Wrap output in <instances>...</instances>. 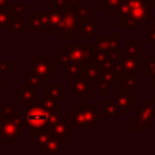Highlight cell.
<instances>
[{"label": "cell", "instance_id": "1", "mask_svg": "<svg viewBox=\"0 0 155 155\" xmlns=\"http://www.w3.org/2000/svg\"><path fill=\"white\" fill-rule=\"evenodd\" d=\"M131 11L127 16L120 18V27L125 29H134L140 23H148L149 19V0H130Z\"/></svg>", "mask_w": 155, "mask_h": 155}, {"label": "cell", "instance_id": "2", "mask_svg": "<svg viewBox=\"0 0 155 155\" xmlns=\"http://www.w3.org/2000/svg\"><path fill=\"white\" fill-rule=\"evenodd\" d=\"M23 113L17 110V114L11 120H4V124L0 128V139L5 144H16L18 139L22 138V128H24Z\"/></svg>", "mask_w": 155, "mask_h": 155}, {"label": "cell", "instance_id": "3", "mask_svg": "<svg viewBox=\"0 0 155 155\" xmlns=\"http://www.w3.org/2000/svg\"><path fill=\"white\" fill-rule=\"evenodd\" d=\"M50 115L51 111H48L46 108L40 105L39 103L35 105L27 107V111L23 115L24 125L25 127L33 128H48L51 126L50 124Z\"/></svg>", "mask_w": 155, "mask_h": 155}, {"label": "cell", "instance_id": "4", "mask_svg": "<svg viewBox=\"0 0 155 155\" xmlns=\"http://www.w3.org/2000/svg\"><path fill=\"white\" fill-rule=\"evenodd\" d=\"M75 10L76 7L68 6L64 10L62 22L59 24V39L61 40H74L76 39L79 31H78V24L75 22Z\"/></svg>", "mask_w": 155, "mask_h": 155}, {"label": "cell", "instance_id": "5", "mask_svg": "<svg viewBox=\"0 0 155 155\" xmlns=\"http://www.w3.org/2000/svg\"><path fill=\"white\" fill-rule=\"evenodd\" d=\"M70 94L75 96L78 101H87L88 97L93 93V82L87 80L84 76L70 78Z\"/></svg>", "mask_w": 155, "mask_h": 155}, {"label": "cell", "instance_id": "6", "mask_svg": "<svg viewBox=\"0 0 155 155\" xmlns=\"http://www.w3.org/2000/svg\"><path fill=\"white\" fill-rule=\"evenodd\" d=\"M136 116L143 128H153L155 120V103L153 99H143L142 103L137 105Z\"/></svg>", "mask_w": 155, "mask_h": 155}, {"label": "cell", "instance_id": "7", "mask_svg": "<svg viewBox=\"0 0 155 155\" xmlns=\"http://www.w3.org/2000/svg\"><path fill=\"white\" fill-rule=\"evenodd\" d=\"M56 61L50 59L48 56H33L31 57V70L44 78H54Z\"/></svg>", "mask_w": 155, "mask_h": 155}, {"label": "cell", "instance_id": "8", "mask_svg": "<svg viewBox=\"0 0 155 155\" xmlns=\"http://www.w3.org/2000/svg\"><path fill=\"white\" fill-rule=\"evenodd\" d=\"M64 50L73 58L75 63L84 64L88 61H92L93 44L91 45H65Z\"/></svg>", "mask_w": 155, "mask_h": 155}, {"label": "cell", "instance_id": "9", "mask_svg": "<svg viewBox=\"0 0 155 155\" xmlns=\"http://www.w3.org/2000/svg\"><path fill=\"white\" fill-rule=\"evenodd\" d=\"M121 35L119 33H99L96 39H93L92 44L94 46L102 47L107 51H119L121 50L120 45Z\"/></svg>", "mask_w": 155, "mask_h": 155}, {"label": "cell", "instance_id": "10", "mask_svg": "<svg viewBox=\"0 0 155 155\" xmlns=\"http://www.w3.org/2000/svg\"><path fill=\"white\" fill-rule=\"evenodd\" d=\"M114 99L122 111H131L133 107L138 105V101L132 98V90L121 86L114 90Z\"/></svg>", "mask_w": 155, "mask_h": 155}, {"label": "cell", "instance_id": "11", "mask_svg": "<svg viewBox=\"0 0 155 155\" xmlns=\"http://www.w3.org/2000/svg\"><path fill=\"white\" fill-rule=\"evenodd\" d=\"M15 94H16V99L21 102V104L23 107H30L33 105V102L34 101H38L39 96H38V90L31 87L30 85L25 82H23L21 85V87H17L16 91H15Z\"/></svg>", "mask_w": 155, "mask_h": 155}, {"label": "cell", "instance_id": "12", "mask_svg": "<svg viewBox=\"0 0 155 155\" xmlns=\"http://www.w3.org/2000/svg\"><path fill=\"white\" fill-rule=\"evenodd\" d=\"M120 62L122 64L124 71H131V73H147L148 71V63L143 58H137V57L124 54V56H120Z\"/></svg>", "mask_w": 155, "mask_h": 155}, {"label": "cell", "instance_id": "13", "mask_svg": "<svg viewBox=\"0 0 155 155\" xmlns=\"http://www.w3.org/2000/svg\"><path fill=\"white\" fill-rule=\"evenodd\" d=\"M103 75V68L102 65L97 64L93 59L88 61L82 64V76L90 80L93 84H98L101 78Z\"/></svg>", "mask_w": 155, "mask_h": 155}, {"label": "cell", "instance_id": "14", "mask_svg": "<svg viewBox=\"0 0 155 155\" xmlns=\"http://www.w3.org/2000/svg\"><path fill=\"white\" fill-rule=\"evenodd\" d=\"M71 124L70 121L68 122L65 120L64 116H59L58 121L54 122L52 126L48 127L50 133L52 136H57L61 138H65V139H70L71 138Z\"/></svg>", "mask_w": 155, "mask_h": 155}, {"label": "cell", "instance_id": "15", "mask_svg": "<svg viewBox=\"0 0 155 155\" xmlns=\"http://www.w3.org/2000/svg\"><path fill=\"white\" fill-rule=\"evenodd\" d=\"M65 10V8H64ZM63 8H58L54 5H51L48 7V16H50V24H48V33L50 34H58L59 33V24L63 18L64 13Z\"/></svg>", "mask_w": 155, "mask_h": 155}, {"label": "cell", "instance_id": "16", "mask_svg": "<svg viewBox=\"0 0 155 155\" xmlns=\"http://www.w3.org/2000/svg\"><path fill=\"white\" fill-rule=\"evenodd\" d=\"M115 74H113L109 70H104L103 69V75L98 82V93L99 94H104L108 96L110 93L111 90H115Z\"/></svg>", "mask_w": 155, "mask_h": 155}, {"label": "cell", "instance_id": "17", "mask_svg": "<svg viewBox=\"0 0 155 155\" xmlns=\"http://www.w3.org/2000/svg\"><path fill=\"white\" fill-rule=\"evenodd\" d=\"M65 138H61L57 136H52L50 137L48 142L46 143L42 153L45 155H56L59 154L61 151H63L65 149Z\"/></svg>", "mask_w": 155, "mask_h": 155}, {"label": "cell", "instance_id": "18", "mask_svg": "<svg viewBox=\"0 0 155 155\" xmlns=\"http://www.w3.org/2000/svg\"><path fill=\"white\" fill-rule=\"evenodd\" d=\"M78 31L85 40L93 39L96 35L99 34V24L97 22H93L92 19L85 21L81 24H78Z\"/></svg>", "mask_w": 155, "mask_h": 155}, {"label": "cell", "instance_id": "19", "mask_svg": "<svg viewBox=\"0 0 155 155\" xmlns=\"http://www.w3.org/2000/svg\"><path fill=\"white\" fill-rule=\"evenodd\" d=\"M76 109L82 113V115L85 116V119L88 122V126L94 127V128H97L99 126V124H98V113H99L98 105H78Z\"/></svg>", "mask_w": 155, "mask_h": 155}, {"label": "cell", "instance_id": "20", "mask_svg": "<svg viewBox=\"0 0 155 155\" xmlns=\"http://www.w3.org/2000/svg\"><path fill=\"white\" fill-rule=\"evenodd\" d=\"M51 137L48 128H33L31 132V143L38 147L39 150H44L46 143Z\"/></svg>", "mask_w": 155, "mask_h": 155}, {"label": "cell", "instance_id": "21", "mask_svg": "<svg viewBox=\"0 0 155 155\" xmlns=\"http://www.w3.org/2000/svg\"><path fill=\"white\" fill-rule=\"evenodd\" d=\"M10 34H27L28 29H29V24H28V17H18L15 15L11 25H10Z\"/></svg>", "mask_w": 155, "mask_h": 155}, {"label": "cell", "instance_id": "22", "mask_svg": "<svg viewBox=\"0 0 155 155\" xmlns=\"http://www.w3.org/2000/svg\"><path fill=\"white\" fill-rule=\"evenodd\" d=\"M38 103L40 105H42L44 108H46L51 113H57V114L61 113V99H58L56 97L44 94L42 98L38 99Z\"/></svg>", "mask_w": 155, "mask_h": 155}, {"label": "cell", "instance_id": "23", "mask_svg": "<svg viewBox=\"0 0 155 155\" xmlns=\"http://www.w3.org/2000/svg\"><path fill=\"white\" fill-rule=\"evenodd\" d=\"M125 54L143 58V46L137 41V39H127L125 44Z\"/></svg>", "mask_w": 155, "mask_h": 155}, {"label": "cell", "instance_id": "24", "mask_svg": "<svg viewBox=\"0 0 155 155\" xmlns=\"http://www.w3.org/2000/svg\"><path fill=\"white\" fill-rule=\"evenodd\" d=\"M51 79L48 78H44L36 73H34L33 70L31 71H28L27 73V84L30 85L31 87L36 88V90H42L45 84H48Z\"/></svg>", "mask_w": 155, "mask_h": 155}, {"label": "cell", "instance_id": "25", "mask_svg": "<svg viewBox=\"0 0 155 155\" xmlns=\"http://www.w3.org/2000/svg\"><path fill=\"white\" fill-rule=\"evenodd\" d=\"M42 92L44 94H48V96H52V97H56L61 101H64L67 98V92L63 87H61L59 84L57 82H48L47 87H44L42 88Z\"/></svg>", "mask_w": 155, "mask_h": 155}, {"label": "cell", "instance_id": "26", "mask_svg": "<svg viewBox=\"0 0 155 155\" xmlns=\"http://www.w3.org/2000/svg\"><path fill=\"white\" fill-rule=\"evenodd\" d=\"M93 19V6H79L75 10V22L76 24H81L85 21Z\"/></svg>", "mask_w": 155, "mask_h": 155}, {"label": "cell", "instance_id": "27", "mask_svg": "<svg viewBox=\"0 0 155 155\" xmlns=\"http://www.w3.org/2000/svg\"><path fill=\"white\" fill-rule=\"evenodd\" d=\"M138 80V73H131V71H124L120 76V86L128 88V90H134Z\"/></svg>", "mask_w": 155, "mask_h": 155}, {"label": "cell", "instance_id": "28", "mask_svg": "<svg viewBox=\"0 0 155 155\" xmlns=\"http://www.w3.org/2000/svg\"><path fill=\"white\" fill-rule=\"evenodd\" d=\"M103 111L109 117H120L121 116V109L116 104L115 99H104L103 101Z\"/></svg>", "mask_w": 155, "mask_h": 155}, {"label": "cell", "instance_id": "29", "mask_svg": "<svg viewBox=\"0 0 155 155\" xmlns=\"http://www.w3.org/2000/svg\"><path fill=\"white\" fill-rule=\"evenodd\" d=\"M13 17L15 12L12 5L7 7H0V28H10Z\"/></svg>", "mask_w": 155, "mask_h": 155}, {"label": "cell", "instance_id": "30", "mask_svg": "<svg viewBox=\"0 0 155 155\" xmlns=\"http://www.w3.org/2000/svg\"><path fill=\"white\" fill-rule=\"evenodd\" d=\"M70 124H71L73 127H76V128L90 127L87 120L85 119V116L82 115V113L80 110H78V109L70 111Z\"/></svg>", "mask_w": 155, "mask_h": 155}, {"label": "cell", "instance_id": "31", "mask_svg": "<svg viewBox=\"0 0 155 155\" xmlns=\"http://www.w3.org/2000/svg\"><path fill=\"white\" fill-rule=\"evenodd\" d=\"M92 59L99 64V65H104L108 59H109V56H108V51L102 48V47H98V46H94L93 45V51H92Z\"/></svg>", "mask_w": 155, "mask_h": 155}, {"label": "cell", "instance_id": "32", "mask_svg": "<svg viewBox=\"0 0 155 155\" xmlns=\"http://www.w3.org/2000/svg\"><path fill=\"white\" fill-rule=\"evenodd\" d=\"M13 12L18 17H28V1L27 0H17L13 5Z\"/></svg>", "mask_w": 155, "mask_h": 155}, {"label": "cell", "instance_id": "33", "mask_svg": "<svg viewBox=\"0 0 155 155\" xmlns=\"http://www.w3.org/2000/svg\"><path fill=\"white\" fill-rule=\"evenodd\" d=\"M53 59L56 61V62H58V64L61 65V67H68V65H70V64H73V63H75L74 61H73V58L68 54V52L63 48V50H61L59 52H58V54L57 56H54L53 57Z\"/></svg>", "mask_w": 155, "mask_h": 155}, {"label": "cell", "instance_id": "34", "mask_svg": "<svg viewBox=\"0 0 155 155\" xmlns=\"http://www.w3.org/2000/svg\"><path fill=\"white\" fill-rule=\"evenodd\" d=\"M28 24H29V29L31 30L33 34H42L45 30V27L41 24V22L33 15L30 17H28Z\"/></svg>", "mask_w": 155, "mask_h": 155}, {"label": "cell", "instance_id": "35", "mask_svg": "<svg viewBox=\"0 0 155 155\" xmlns=\"http://www.w3.org/2000/svg\"><path fill=\"white\" fill-rule=\"evenodd\" d=\"M131 11V5H130V0H121L117 8L114 12V16L116 18H122L125 16H127Z\"/></svg>", "mask_w": 155, "mask_h": 155}, {"label": "cell", "instance_id": "36", "mask_svg": "<svg viewBox=\"0 0 155 155\" xmlns=\"http://www.w3.org/2000/svg\"><path fill=\"white\" fill-rule=\"evenodd\" d=\"M74 76H82V64L80 63H73L67 67L64 78H74Z\"/></svg>", "mask_w": 155, "mask_h": 155}, {"label": "cell", "instance_id": "37", "mask_svg": "<svg viewBox=\"0 0 155 155\" xmlns=\"http://www.w3.org/2000/svg\"><path fill=\"white\" fill-rule=\"evenodd\" d=\"M0 114L2 115L4 120H11L16 116L17 110L15 105H0Z\"/></svg>", "mask_w": 155, "mask_h": 155}, {"label": "cell", "instance_id": "38", "mask_svg": "<svg viewBox=\"0 0 155 155\" xmlns=\"http://www.w3.org/2000/svg\"><path fill=\"white\" fill-rule=\"evenodd\" d=\"M33 16H35L40 22L41 24L45 27V29L48 28V24H50V16H48V12H42V11H33L31 12Z\"/></svg>", "mask_w": 155, "mask_h": 155}, {"label": "cell", "instance_id": "39", "mask_svg": "<svg viewBox=\"0 0 155 155\" xmlns=\"http://www.w3.org/2000/svg\"><path fill=\"white\" fill-rule=\"evenodd\" d=\"M148 44L155 46V18L148 22Z\"/></svg>", "mask_w": 155, "mask_h": 155}, {"label": "cell", "instance_id": "40", "mask_svg": "<svg viewBox=\"0 0 155 155\" xmlns=\"http://www.w3.org/2000/svg\"><path fill=\"white\" fill-rule=\"evenodd\" d=\"M120 1L121 0H107L104 6H103V11L104 12H115V10L117 8Z\"/></svg>", "mask_w": 155, "mask_h": 155}, {"label": "cell", "instance_id": "41", "mask_svg": "<svg viewBox=\"0 0 155 155\" xmlns=\"http://www.w3.org/2000/svg\"><path fill=\"white\" fill-rule=\"evenodd\" d=\"M131 131H132V133H142L143 132V126L137 120V116H132V119H131Z\"/></svg>", "mask_w": 155, "mask_h": 155}, {"label": "cell", "instance_id": "42", "mask_svg": "<svg viewBox=\"0 0 155 155\" xmlns=\"http://www.w3.org/2000/svg\"><path fill=\"white\" fill-rule=\"evenodd\" d=\"M11 69V61H1L0 59V74L8 73Z\"/></svg>", "mask_w": 155, "mask_h": 155}, {"label": "cell", "instance_id": "43", "mask_svg": "<svg viewBox=\"0 0 155 155\" xmlns=\"http://www.w3.org/2000/svg\"><path fill=\"white\" fill-rule=\"evenodd\" d=\"M147 63H148V71L155 73V56H149L147 59Z\"/></svg>", "mask_w": 155, "mask_h": 155}, {"label": "cell", "instance_id": "44", "mask_svg": "<svg viewBox=\"0 0 155 155\" xmlns=\"http://www.w3.org/2000/svg\"><path fill=\"white\" fill-rule=\"evenodd\" d=\"M53 5L56 6V7H58V8H65V7H68L69 6V4H68V0H53Z\"/></svg>", "mask_w": 155, "mask_h": 155}, {"label": "cell", "instance_id": "45", "mask_svg": "<svg viewBox=\"0 0 155 155\" xmlns=\"http://www.w3.org/2000/svg\"><path fill=\"white\" fill-rule=\"evenodd\" d=\"M148 82L153 86V88H155V73L148 71Z\"/></svg>", "mask_w": 155, "mask_h": 155}, {"label": "cell", "instance_id": "46", "mask_svg": "<svg viewBox=\"0 0 155 155\" xmlns=\"http://www.w3.org/2000/svg\"><path fill=\"white\" fill-rule=\"evenodd\" d=\"M68 4L71 7H79L82 5V0H68Z\"/></svg>", "mask_w": 155, "mask_h": 155}, {"label": "cell", "instance_id": "47", "mask_svg": "<svg viewBox=\"0 0 155 155\" xmlns=\"http://www.w3.org/2000/svg\"><path fill=\"white\" fill-rule=\"evenodd\" d=\"M11 6V0H0V7Z\"/></svg>", "mask_w": 155, "mask_h": 155}, {"label": "cell", "instance_id": "48", "mask_svg": "<svg viewBox=\"0 0 155 155\" xmlns=\"http://www.w3.org/2000/svg\"><path fill=\"white\" fill-rule=\"evenodd\" d=\"M5 86H6V80H5V78L0 76V90H4Z\"/></svg>", "mask_w": 155, "mask_h": 155}, {"label": "cell", "instance_id": "49", "mask_svg": "<svg viewBox=\"0 0 155 155\" xmlns=\"http://www.w3.org/2000/svg\"><path fill=\"white\" fill-rule=\"evenodd\" d=\"M94 1H97V2H98V5H99V6H101V7H103V6H104V4H105V1H107V0H94Z\"/></svg>", "mask_w": 155, "mask_h": 155}, {"label": "cell", "instance_id": "50", "mask_svg": "<svg viewBox=\"0 0 155 155\" xmlns=\"http://www.w3.org/2000/svg\"><path fill=\"white\" fill-rule=\"evenodd\" d=\"M2 124H4V117H2V115L0 114V128H1V126H2Z\"/></svg>", "mask_w": 155, "mask_h": 155}, {"label": "cell", "instance_id": "51", "mask_svg": "<svg viewBox=\"0 0 155 155\" xmlns=\"http://www.w3.org/2000/svg\"><path fill=\"white\" fill-rule=\"evenodd\" d=\"M149 4H150V6L155 7V0H149Z\"/></svg>", "mask_w": 155, "mask_h": 155}, {"label": "cell", "instance_id": "52", "mask_svg": "<svg viewBox=\"0 0 155 155\" xmlns=\"http://www.w3.org/2000/svg\"><path fill=\"white\" fill-rule=\"evenodd\" d=\"M151 99H153V102L155 103V93H154V96H153V98H151Z\"/></svg>", "mask_w": 155, "mask_h": 155}]
</instances>
